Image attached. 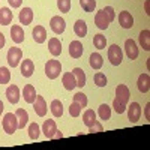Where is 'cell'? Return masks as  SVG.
Listing matches in <instances>:
<instances>
[{
    "mask_svg": "<svg viewBox=\"0 0 150 150\" xmlns=\"http://www.w3.org/2000/svg\"><path fill=\"white\" fill-rule=\"evenodd\" d=\"M83 51H84V47L80 41H72L69 44V56L72 59H80L83 56Z\"/></svg>",
    "mask_w": 150,
    "mask_h": 150,
    "instance_id": "cell-10",
    "label": "cell"
},
{
    "mask_svg": "<svg viewBox=\"0 0 150 150\" xmlns=\"http://www.w3.org/2000/svg\"><path fill=\"white\" fill-rule=\"evenodd\" d=\"M15 116H17V120H18V129H24V126H26L27 122H29V112L24 108H18Z\"/></svg>",
    "mask_w": 150,
    "mask_h": 150,
    "instance_id": "cell-23",
    "label": "cell"
},
{
    "mask_svg": "<svg viewBox=\"0 0 150 150\" xmlns=\"http://www.w3.org/2000/svg\"><path fill=\"white\" fill-rule=\"evenodd\" d=\"M141 117V107L138 102H132L128 108V119L132 122V123H137Z\"/></svg>",
    "mask_w": 150,
    "mask_h": 150,
    "instance_id": "cell-7",
    "label": "cell"
},
{
    "mask_svg": "<svg viewBox=\"0 0 150 150\" xmlns=\"http://www.w3.org/2000/svg\"><path fill=\"white\" fill-rule=\"evenodd\" d=\"M11 38L15 44H21L24 42V30L21 26H12L11 29Z\"/></svg>",
    "mask_w": 150,
    "mask_h": 150,
    "instance_id": "cell-21",
    "label": "cell"
},
{
    "mask_svg": "<svg viewBox=\"0 0 150 150\" xmlns=\"http://www.w3.org/2000/svg\"><path fill=\"white\" fill-rule=\"evenodd\" d=\"M93 81L98 87H105L107 86V77H105V74L102 72H96L95 74V77H93Z\"/></svg>",
    "mask_w": 150,
    "mask_h": 150,
    "instance_id": "cell-35",
    "label": "cell"
},
{
    "mask_svg": "<svg viewBox=\"0 0 150 150\" xmlns=\"http://www.w3.org/2000/svg\"><path fill=\"white\" fill-rule=\"evenodd\" d=\"M95 24H96V27H98V29H101V30L108 29V26H110V20H108V17L105 15V12H104V11H99V12H96V17H95Z\"/></svg>",
    "mask_w": 150,
    "mask_h": 150,
    "instance_id": "cell-12",
    "label": "cell"
},
{
    "mask_svg": "<svg viewBox=\"0 0 150 150\" xmlns=\"http://www.w3.org/2000/svg\"><path fill=\"white\" fill-rule=\"evenodd\" d=\"M50 108H51V112L54 117H62V114H63V105H62L59 99H54L51 105H50Z\"/></svg>",
    "mask_w": 150,
    "mask_h": 150,
    "instance_id": "cell-30",
    "label": "cell"
},
{
    "mask_svg": "<svg viewBox=\"0 0 150 150\" xmlns=\"http://www.w3.org/2000/svg\"><path fill=\"white\" fill-rule=\"evenodd\" d=\"M48 50L54 57L60 56L62 54V42L57 39V38H51V39L48 41Z\"/></svg>",
    "mask_w": 150,
    "mask_h": 150,
    "instance_id": "cell-20",
    "label": "cell"
},
{
    "mask_svg": "<svg viewBox=\"0 0 150 150\" xmlns=\"http://www.w3.org/2000/svg\"><path fill=\"white\" fill-rule=\"evenodd\" d=\"M81 110H83V107L78 104V102H72L71 104V107H69V114L72 116V117H78L80 114H81Z\"/></svg>",
    "mask_w": 150,
    "mask_h": 150,
    "instance_id": "cell-37",
    "label": "cell"
},
{
    "mask_svg": "<svg viewBox=\"0 0 150 150\" xmlns=\"http://www.w3.org/2000/svg\"><path fill=\"white\" fill-rule=\"evenodd\" d=\"M137 87L141 93H147L150 89V77L149 74H141L138 77V81H137Z\"/></svg>",
    "mask_w": 150,
    "mask_h": 150,
    "instance_id": "cell-17",
    "label": "cell"
},
{
    "mask_svg": "<svg viewBox=\"0 0 150 150\" xmlns=\"http://www.w3.org/2000/svg\"><path fill=\"white\" fill-rule=\"evenodd\" d=\"M104 65V60H102V56L99 53H92L90 54V66L93 69H101Z\"/></svg>",
    "mask_w": 150,
    "mask_h": 150,
    "instance_id": "cell-29",
    "label": "cell"
},
{
    "mask_svg": "<svg viewBox=\"0 0 150 150\" xmlns=\"http://www.w3.org/2000/svg\"><path fill=\"white\" fill-rule=\"evenodd\" d=\"M98 116L101 117L102 120H108L111 117V107L108 104H102V105H99L98 108Z\"/></svg>",
    "mask_w": 150,
    "mask_h": 150,
    "instance_id": "cell-31",
    "label": "cell"
},
{
    "mask_svg": "<svg viewBox=\"0 0 150 150\" xmlns=\"http://www.w3.org/2000/svg\"><path fill=\"white\" fill-rule=\"evenodd\" d=\"M32 33H33V39L36 44H44L47 41V30L42 26H36Z\"/></svg>",
    "mask_w": 150,
    "mask_h": 150,
    "instance_id": "cell-19",
    "label": "cell"
},
{
    "mask_svg": "<svg viewBox=\"0 0 150 150\" xmlns=\"http://www.w3.org/2000/svg\"><path fill=\"white\" fill-rule=\"evenodd\" d=\"M93 45H95V48H98V50H104V48L107 47V38H105L102 33L95 35V36H93Z\"/></svg>",
    "mask_w": 150,
    "mask_h": 150,
    "instance_id": "cell-32",
    "label": "cell"
},
{
    "mask_svg": "<svg viewBox=\"0 0 150 150\" xmlns=\"http://www.w3.org/2000/svg\"><path fill=\"white\" fill-rule=\"evenodd\" d=\"M11 80V72L8 68L2 66L0 68V84H8Z\"/></svg>",
    "mask_w": 150,
    "mask_h": 150,
    "instance_id": "cell-36",
    "label": "cell"
},
{
    "mask_svg": "<svg viewBox=\"0 0 150 150\" xmlns=\"http://www.w3.org/2000/svg\"><path fill=\"white\" fill-rule=\"evenodd\" d=\"M5 42H6V41H5V35H3L2 32H0V50H2V48L5 47Z\"/></svg>",
    "mask_w": 150,
    "mask_h": 150,
    "instance_id": "cell-44",
    "label": "cell"
},
{
    "mask_svg": "<svg viewBox=\"0 0 150 150\" xmlns=\"http://www.w3.org/2000/svg\"><path fill=\"white\" fill-rule=\"evenodd\" d=\"M119 24L123 27V29H131L134 26V18H132V14L128 11H122L120 15H119Z\"/></svg>",
    "mask_w": 150,
    "mask_h": 150,
    "instance_id": "cell-9",
    "label": "cell"
},
{
    "mask_svg": "<svg viewBox=\"0 0 150 150\" xmlns=\"http://www.w3.org/2000/svg\"><path fill=\"white\" fill-rule=\"evenodd\" d=\"M149 107H150V104L146 105V119H147V120H149Z\"/></svg>",
    "mask_w": 150,
    "mask_h": 150,
    "instance_id": "cell-46",
    "label": "cell"
},
{
    "mask_svg": "<svg viewBox=\"0 0 150 150\" xmlns=\"http://www.w3.org/2000/svg\"><path fill=\"white\" fill-rule=\"evenodd\" d=\"M83 122H84V125H86L87 128L93 126V125L96 123V112H95L93 110H87V111H84Z\"/></svg>",
    "mask_w": 150,
    "mask_h": 150,
    "instance_id": "cell-26",
    "label": "cell"
},
{
    "mask_svg": "<svg viewBox=\"0 0 150 150\" xmlns=\"http://www.w3.org/2000/svg\"><path fill=\"white\" fill-rule=\"evenodd\" d=\"M50 27H51V30L56 35H62L65 32V29H66V21L60 15H56V17L51 18V21H50Z\"/></svg>",
    "mask_w": 150,
    "mask_h": 150,
    "instance_id": "cell-5",
    "label": "cell"
},
{
    "mask_svg": "<svg viewBox=\"0 0 150 150\" xmlns=\"http://www.w3.org/2000/svg\"><path fill=\"white\" fill-rule=\"evenodd\" d=\"M8 3H9L12 8H20L21 3H23V0H8Z\"/></svg>",
    "mask_w": 150,
    "mask_h": 150,
    "instance_id": "cell-43",
    "label": "cell"
},
{
    "mask_svg": "<svg viewBox=\"0 0 150 150\" xmlns=\"http://www.w3.org/2000/svg\"><path fill=\"white\" fill-rule=\"evenodd\" d=\"M125 50H126V56L131 60H135L138 57V47H137L134 39H126V42H125Z\"/></svg>",
    "mask_w": 150,
    "mask_h": 150,
    "instance_id": "cell-11",
    "label": "cell"
},
{
    "mask_svg": "<svg viewBox=\"0 0 150 150\" xmlns=\"http://www.w3.org/2000/svg\"><path fill=\"white\" fill-rule=\"evenodd\" d=\"M12 18H14V14L9 8H2L0 9V24L2 26H9L12 23Z\"/></svg>",
    "mask_w": 150,
    "mask_h": 150,
    "instance_id": "cell-22",
    "label": "cell"
},
{
    "mask_svg": "<svg viewBox=\"0 0 150 150\" xmlns=\"http://www.w3.org/2000/svg\"><path fill=\"white\" fill-rule=\"evenodd\" d=\"M140 45L144 48V51L150 50V30H143L140 33Z\"/></svg>",
    "mask_w": 150,
    "mask_h": 150,
    "instance_id": "cell-28",
    "label": "cell"
},
{
    "mask_svg": "<svg viewBox=\"0 0 150 150\" xmlns=\"http://www.w3.org/2000/svg\"><path fill=\"white\" fill-rule=\"evenodd\" d=\"M41 134V129H39V125H38L36 122L30 123V126H29V137H30V140H38V137H39Z\"/></svg>",
    "mask_w": 150,
    "mask_h": 150,
    "instance_id": "cell-33",
    "label": "cell"
},
{
    "mask_svg": "<svg viewBox=\"0 0 150 150\" xmlns=\"http://www.w3.org/2000/svg\"><path fill=\"white\" fill-rule=\"evenodd\" d=\"M80 5L84 12H93L96 8V0H80Z\"/></svg>",
    "mask_w": 150,
    "mask_h": 150,
    "instance_id": "cell-34",
    "label": "cell"
},
{
    "mask_svg": "<svg viewBox=\"0 0 150 150\" xmlns=\"http://www.w3.org/2000/svg\"><path fill=\"white\" fill-rule=\"evenodd\" d=\"M3 108H5V107H3V102L0 101V116H2V112H3Z\"/></svg>",
    "mask_w": 150,
    "mask_h": 150,
    "instance_id": "cell-47",
    "label": "cell"
},
{
    "mask_svg": "<svg viewBox=\"0 0 150 150\" xmlns=\"http://www.w3.org/2000/svg\"><path fill=\"white\" fill-rule=\"evenodd\" d=\"M57 8L60 12H69L71 11V0H57Z\"/></svg>",
    "mask_w": 150,
    "mask_h": 150,
    "instance_id": "cell-39",
    "label": "cell"
},
{
    "mask_svg": "<svg viewBox=\"0 0 150 150\" xmlns=\"http://www.w3.org/2000/svg\"><path fill=\"white\" fill-rule=\"evenodd\" d=\"M42 132L45 134V137H47V138L53 140L54 134L57 132V126H56V122H54V120H51V119L45 120V122H44V125H42Z\"/></svg>",
    "mask_w": 150,
    "mask_h": 150,
    "instance_id": "cell-8",
    "label": "cell"
},
{
    "mask_svg": "<svg viewBox=\"0 0 150 150\" xmlns=\"http://www.w3.org/2000/svg\"><path fill=\"white\" fill-rule=\"evenodd\" d=\"M2 126L5 129L6 134L12 135L17 129H18V120H17V116L12 114V112H8V114H5L3 120H2Z\"/></svg>",
    "mask_w": 150,
    "mask_h": 150,
    "instance_id": "cell-1",
    "label": "cell"
},
{
    "mask_svg": "<svg viewBox=\"0 0 150 150\" xmlns=\"http://www.w3.org/2000/svg\"><path fill=\"white\" fill-rule=\"evenodd\" d=\"M74 101H75V102H78L83 108L87 107V96H86L84 93H81V92H78L77 95L74 96Z\"/></svg>",
    "mask_w": 150,
    "mask_h": 150,
    "instance_id": "cell-40",
    "label": "cell"
},
{
    "mask_svg": "<svg viewBox=\"0 0 150 150\" xmlns=\"http://www.w3.org/2000/svg\"><path fill=\"white\" fill-rule=\"evenodd\" d=\"M23 96H24V101L27 104H33L35 99H36V90L32 84H26L23 89Z\"/></svg>",
    "mask_w": 150,
    "mask_h": 150,
    "instance_id": "cell-18",
    "label": "cell"
},
{
    "mask_svg": "<svg viewBox=\"0 0 150 150\" xmlns=\"http://www.w3.org/2000/svg\"><path fill=\"white\" fill-rule=\"evenodd\" d=\"M62 72V65L59 60H48L45 63V74L50 80H56Z\"/></svg>",
    "mask_w": 150,
    "mask_h": 150,
    "instance_id": "cell-2",
    "label": "cell"
},
{
    "mask_svg": "<svg viewBox=\"0 0 150 150\" xmlns=\"http://www.w3.org/2000/svg\"><path fill=\"white\" fill-rule=\"evenodd\" d=\"M6 98H8V101L11 104H17L20 101V89H18L15 84L9 86L8 89H6Z\"/></svg>",
    "mask_w": 150,
    "mask_h": 150,
    "instance_id": "cell-16",
    "label": "cell"
},
{
    "mask_svg": "<svg viewBox=\"0 0 150 150\" xmlns=\"http://www.w3.org/2000/svg\"><path fill=\"white\" fill-rule=\"evenodd\" d=\"M32 21H33V11L30 8L21 9V12H20V23L24 24V26H27V24H30Z\"/></svg>",
    "mask_w": 150,
    "mask_h": 150,
    "instance_id": "cell-24",
    "label": "cell"
},
{
    "mask_svg": "<svg viewBox=\"0 0 150 150\" xmlns=\"http://www.w3.org/2000/svg\"><path fill=\"white\" fill-rule=\"evenodd\" d=\"M57 138H63V134L59 132V131H57V132L54 134V137H53V140H57Z\"/></svg>",
    "mask_w": 150,
    "mask_h": 150,
    "instance_id": "cell-45",
    "label": "cell"
},
{
    "mask_svg": "<svg viewBox=\"0 0 150 150\" xmlns=\"http://www.w3.org/2000/svg\"><path fill=\"white\" fill-rule=\"evenodd\" d=\"M33 105V110H35V112L39 117H44L45 114H47V102H45V99L42 98V96H39V95H36V99H35V102L32 104Z\"/></svg>",
    "mask_w": 150,
    "mask_h": 150,
    "instance_id": "cell-6",
    "label": "cell"
},
{
    "mask_svg": "<svg viewBox=\"0 0 150 150\" xmlns=\"http://www.w3.org/2000/svg\"><path fill=\"white\" fill-rule=\"evenodd\" d=\"M35 72V63H33V60L30 59H26V60H23L21 62V74H23V77L24 78H29L32 77Z\"/></svg>",
    "mask_w": 150,
    "mask_h": 150,
    "instance_id": "cell-14",
    "label": "cell"
},
{
    "mask_svg": "<svg viewBox=\"0 0 150 150\" xmlns=\"http://www.w3.org/2000/svg\"><path fill=\"white\" fill-rule=\"evenodd\" d=\"M104 12H105V15L108 17V20H110V23L114 20V9H112V6H105L104 9H102Z\"/></svg>",
    "mask_w": 150,
    "mask_h": 150,
    "instance_id": "cell-41",
    "label": "cell"
},
{
    "mask_svg": "<svg viewBox=\"0 0 150 150\" xmlns=\"http://www.w3.org/2000/svg\"><path fill=\"white\" fill-rule=\"evenodd\" d=\"M129 96H131L129 89H128L125 84H119V86L116 87V98L119 99V101H122L123 104H128Z\"/></svg>",
    "mask_w": 150,
    "mask_h": 150,
    "instance_id": "cell-13",
    "label": "cell"
},
{
    "mask_svg": "<svg viewBox=\"0 0 150 150\" xmlns=\"http://www.w3.org/2000/svg\"><path fill=\"white\" fill-rule=\"evenodd\" d=\"M102 131H104V128H102V125L99 123V122H96L93 126L89 128V132H90V134H98V132H102Z\"/></svg>",
    "mask_w": 150,
    "mask_h": 150,
    "instance_id": "cell-42",
    "label": "cell"
},
{
    "mask_svg": "<svg viewBox=\"0 0 150 150\" xmlns=\"http://www.w3.org/2000/svg\"><path fill=\"white\" fill-rule=\"evenodd\" d=\"M72 74H74V77H75V80H77V87H84V84H86V74H84V71L81 69V68H75V69H72Z\"/></svg>",
    "mask_w": 150,
    "mask_h": 150,
    "instance_id": "cell-27",
    "label": "cell"
},
{
    "mask_svg": "<svg viewBox=\"0 0 150 150\" xmlns=\"http://www.w3.org/2000/svg\"><path fill=\"white\" fill-rule=\"evenodd\" d=\"M74 32L78 38H84L87 35V24L84 20H77V23L74 24Z\"/></svg>",
    "mask_w": 150,
    "mask_h": 150,
    "instance_id": "cell-25",
    "label": "cell"
},
{
    "mask_svg": "<svg viewBox=\"0 0 150 150\" xmlns=\"http://www.w3.org/2000/svg\"><path fill=\"white\" fill-rule=\"evenodd\" d=\"M62 84L65 86L66 90H74L75 87H77V80H75L74 74H72V72L63 74V77H62Z\"/></svg>",
    "mask_w": 150,
    "mask_h": 150,
    "instance_id": "cell-15",
    "label": "cell"
},
{
    "mask_svg": "<svg viewBox=\"0 0 150 150\" xmlns=\"http://www.w3.org/2000/svg\"><path fill=\"white\" fill-rule=\"evenodd\" d=\"M23 59V51L21 48L18 47H11L9 51H8V56H6V60H8V65L11 68H17L20 65V62Z\"/></svg>",
    "mask_w": 150,
    "mask_h": 150,
    "instance_id": "cell-3",
    "label": "cell"
},
{
    "mask_svg": "<svg viewBox=\"0 0 150 150\" xmlns=\"http://www.w3.org/2000/svg\"><path fill=\"white\" fill-rule=\"evenodd\" d=\"M112 108H114V111L117 112V114H122V112L126 111V104H123L122 101H119V99L116 98L114 102H112Z\"/></svg>",
    "mask_w": 150,
    "mask_h": 150,
    "instance_id": "cell-38",
    "label": "cell"
},
{
    "mask_svg": "<svg viewBox=\"0 0 150 150\" xmlns=\"http://www.w3.org/2000/svg\"><path fill=\"white\" fill-rule=\"evenodd\" d=\"M108 60L112 66H119L123 60V53H122V48L116 44H112L108 48Z\"/></svg>",
    "mask_w": 150,
    "mask_h": 150,
    "instance_id": "cell-4",
    "label": "cell"
}]
</instances>
